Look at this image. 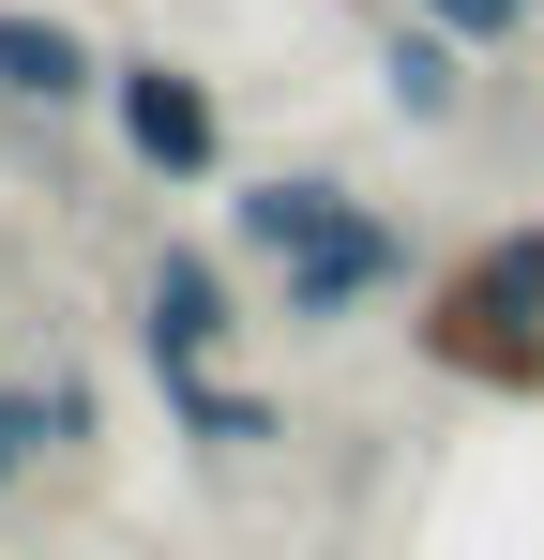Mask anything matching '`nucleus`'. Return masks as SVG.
<instances>
[{
	"label": "nucleus",
	"mask_w": 544,
	"mask_h": 560,
	"mask_svg": "<svg viewBox=\"0 0 544 560\" xmlns=\"http://www.w3.org/2000/svg\"><path fill=\"white\" fill-rule=\"evenodd\" d=\"M409 364L453 394H499V409H544V212L439 243V273L409 303Z\"/></svg>",
	"instance_id": "f257e3e1"
},
{
	"label": "nucleus",
	"mask_w": 544,
	"mask_h": 560,
	"mask_svg": "<svg viewBox=\"0 0 544 560\" xmlns=\"http://www.w3.org/2000/svg\"><path fill=\"white\" fill-rule=\"evenodd\" d=\"M91 121H106V152H121L152 197H212L227 183V92H212L197 61H167V46H121Z\"/></svg>",
	"instance_id": "f03ea898"
},
{
	"label": "nucleus",
	"mask_w": 544,
	"mask_h": 560,
	"mask_svg": "<svg viewBox=\"0 0 544 560\" xmlns=\"http://www.w3.org/2000/svg\"><path fill=\"white\" fill-rule=\"evenodd\" d=\"M424 273H439V243H424L393 197H363V212L318 243V258L258 273V303L287 318V334H348V318H378V303H424Z\"/></svg>",
	"instance_id": "7ed1b4c3"
},
{
	"label": "nucleus",
	"mask_w": 544,
	"mask_h": 560,
	"mask_svg": "<svg viewBox=\"0 0 544 560\" xmlns=\"http://www.w3.org/2000/svg\"><path fill=\"white\" fill-rule=\"evenodd\" d=\"M243 349V258L227 243H152L137 258V364L152 378H197Z\"/></svg>",
	"instance_id": "20e7f679"
},
{
	"label": "nucleus",
	"mask_w": 544,
	"mask_h": 560,
	"mask_svg": "<svg viewBox=\"0 0 544 560\" xmlns=\"http://www.w3.org/2000/svg\"><path fill=\"white\" fill-rule=\"evenodd\" d=\"M106 106V46L46 0H0V121H91Z\"/></svg>",
	"instance_id": "39448f33"
},
{
	"label": "nucleus",
	"mask_w": 544,
	"mask_h": 560,
	"mask_svg": "<svg viewBox=\"0 0 544 560\" xmlns=\"http://www.w3.org/2000/svg\"><path fill=\"white\" fill-rule=\"evenodd\" d=\"M348 212H363V197L333 183V167H258V183H227V258L287 273V258H318V243H333Z\"/></svg>",
	"instance_id": "423d86ee"
},
{
	"label": "nucleus",
	"mask_w": 544,
	"mask_h": 560,
	"mask_svg": "<svg viewBox=\"0 0 544 560\" xmlns=\"http://www.w3.org/2000/svg\"><path fill=\"white\" fill-rule=\"evenodd\" d=\"M106 440V409H91V378L76 364H46V378H0V515H15V485L31 469H61Z\"/></svg>",
	"instance_id": "0eeeda50"
},
{
	"label": "nucleus",
	"mask_w": 544,
	"mask_h": 560,
	"mask_svg": "<svg viewBox=\"0 0 544 560\" xmlns=\"http://www.w3.org/2000/svg\"><path fill=\"white\" fill-rule=\"evenodd\" d=\"M378 106H393V121H424V137L469 121V46H453L439 15H409V0H393V31H378Z\"/></svg>",
	"instance_id": "6e6552de"
},
{
	"label": "nucleus",
	"mask_w": 544,
	"mask_h": 560,
	"mask_svg": "<svg viewBox=\"0 0 544 560\" xmlns=\"http://www.w3.org/2000/svg\"><path fill=\"white\" fill-rule=\"evenodd\" d=\"M167 394V424L197 440V455H272L287 440V394H258L243 364H197V378H152Z\"/></svg>",
	"instance_id": "1a4fd4ad"
},
{
	"label": "nucleus",
	"mask_w": 544,
	"mask_h": 560,
	"mask_svg": "<svg viewBox=\"0 0 544 560\" xmlns=\"http://www.w3.org/2000/svg\"><path fill=\"white\" fill-rule=\"evenodd\" d=\"M530 15H544V0H530Z\"/></svg>",
	"instance_id": "9d476101"
}]
</instances>
